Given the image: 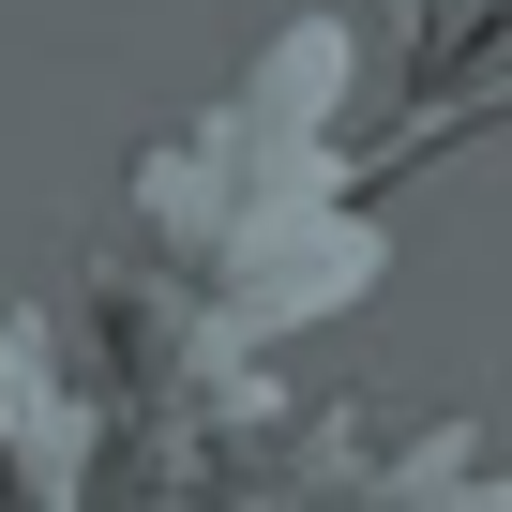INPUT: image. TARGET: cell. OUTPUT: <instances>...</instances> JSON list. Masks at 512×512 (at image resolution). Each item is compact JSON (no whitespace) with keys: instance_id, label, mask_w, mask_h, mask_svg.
I'll return each mask as SVG.
<instances>
[{"instance_id":"obj_1","label":"cell","mask_w":512,"mask_h":512,"mask_svg":"<svg viewBox=\"0 0 512 512\" xmlns=\"http://www.w3.org/2000/svg\"><path fill=\"white\" fill-rule=\"evenodd\" d=\"M482 512H512V482H482Z\"/></svg>"}]
</instances>
